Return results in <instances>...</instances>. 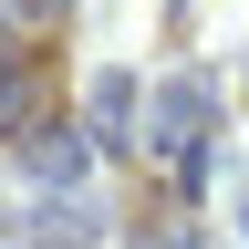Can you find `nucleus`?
Returning a JSON list of instances; mask_svg holds the SVG:
<instances>
[{"mask_svg":"<svg viewBox=\"0 0 249 249\" xmlns=\"http://www.w3.org/2000/svg\"><path fill=\"white\" fill-rule=\"evenodd\" d=\"M197 135H208V73H177L166 93H156V145H166V156H187Z\"/></svg>","mask_w":249,"mask_h":249,"instance_id":"nucleus-1","label":"nucleus"},{"mask_svg":"<svg viewBox=\"0 0 249 249\" xmlns=\"http://www.w3.org/2000/svg\"><path fill=\"white\" fill-rule=\"evenodd\" d=\"M31 124V52L11 42V21H0V135H21Z\"/></svg>","mask_w":249,"mask_h":249,"instance_id":"nucleus-2","label":"nucleus"},{"mask_svg":"<svg viewBox=\"0 0 249 249\" xmlns=\"http://www.w3.org/2000/svg\"><path fill=\"white\" fill-rule=\"evenodd\" d=\"M93 135H104V145H124V135H135V83H124V73H104V83H93Z\"/></svg>","mask_w":249,"mask_h":249,"instance_id":"nucleus-3","label":"nucleus"},{"mask_svg":"<svg viewBox=\"0 0 249 249\" xmlns=\"http://www.w3.org/2000/svg\"><path fill=\"white\" fill-rule=\"evenodd\" d=\"M31 166H42V177H73L83 145H73V135H31Z\"/></svg>","mask_w":249,"mask_h":249,"instance_id":"nucleus-4","label":"nucleus"},{"mask_svg":"<svg viewBox=\"0 0 249 249\" xmlns=\"http://www.w3.org/2000/svg\"><path fill=\"white\" fill-rule=\"evenodd\" d=\"M177 249H208V239H177Z\"/></svg>","mask_w":249,"mask_h":249,"instance_id":"nucleus-5","label":"nucleus"}]
</instances>
